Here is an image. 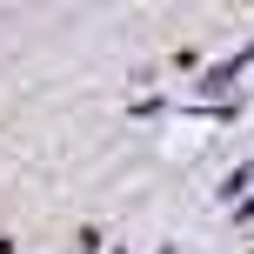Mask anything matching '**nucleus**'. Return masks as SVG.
Masks as SVG:
<instances>
[{"label": "nucleus", "instance_id": "nucleus-1", "mask_svg": "<svg viewBox=\"0 0 254 254\" xmlns=\"http://www.w3.org/2000/svg\"><path fill=\"white\" fill-rule=\"evenodd\" d=\"M0 254H13V241H0Z\"/></svg>", "mask_w": 254, "mask_h": 254}]
</instances>
